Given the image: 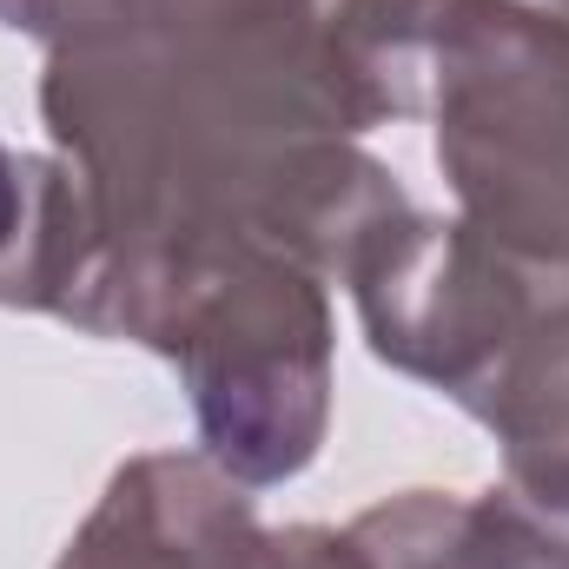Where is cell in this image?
Masks as SVG:
<instances>
[{"mask_svg": "<svg viewBox=\"0 0 569 569\" xmlns=\"http://www.w3.org/2000/svg\"><path fill=\"white\" fill-rule=\"evenodd\" d=\"M152 358L192 398L199 450L246 490L311 470L331 430L338 318L331 284L284 252H226L172 298Z\"/></svg>", "mask_w": 569, "mask_h": 569, "instance_id": "cell-3", "label": "cell"}, {"mask_svg": "<svg viewBox=\"0 0 569 569\" xmlns=\"http://www.w3.org/2000/svg\"><path fill=\"white\" fill-rule=\"evenodd\" d=\"M53 569H272V523L206 450H140Z\"/></svg>", "mask_w": 569, "mask_h": 569, "instance_id": "cell-6", "label": "cell"}, {"mask_svg": "<svg viewBox=\"0 0 569 569\" xmlns=\"http://www.w3.org/2000/svg\"><path fill=\"white\" fill-rule=\"evenodd\" d=\"M272 569H569V470L398 490L351 523L272 530Z\"/></svg>", "mask_w": 569, "mask_h": 569, "instance_id": "cell-5", "label": "cell"}, {"mask_svg": "<svg viewBox=\"0 0 569 569\" xmlns=\"http://www.w3.org/2000/svg\"><path fill=\"white\" fill-rule=\"evenodd\" d=\"M543 7H557V13H569V0H543Z\"/></svg>", "mask_w": 569, "mask_h": 569, "instance_id": "cell-10", "label": "cell"}, {"mask_svg": "<svg viewBox=\"0 0 569 569\" xmlns=\"http://www.w3.org/2000/svg\"><path fill=\"white\" fill-rule=\"evenodd\" d=\"M463 418L497 437L503 470H569V266H550L523 325L463 398Z\"/></svg>", "mask_w": 569, "mask_h": 569, "instance_id": "cell-8", "label": "cell"}, {"mask_svg": "<svg viewBox=\"0 0 569 569\" xmlns=\"http://www.w3.org/2000/svg\"><path fill=\"white\" fill-rule=\"evenodd\" d=\"M543 272L550 266L483 239L457 212L443 219L405 206L365 232L338 284L358 305L371 358L463 411V398L483 385V371L523 325Z\"/></svg>", "mask_w": 569, "mask_h": 569, "instance_id": "cell-4", "label": "cell"}, {"mask_svg": "<svg viewBox=\"0 0 569 569\" xmlns=\"http://www.w3.org/2000/svg\"><path fill=\"white\" fill-rule=\"evenodd\" d=\"M371 120H425L483 239L569 266V13L543 0H331Z\"/></svg>", "mask_w": 569, "mask_h": 569, "instance_id": "cell-2", "label": "cell"}, {"mask_svg": "<svg viewBox=\"0 0 569 569\" xmlns=\"http://www.w3.org/2000/svg\"><path fill=\"white\" fill-rule=\"evenodd\" d=\"M27 20H33V0H0V27L27 33Z\"/></svg>", "mask_w": 569, "mask_h": 569, "instance_id": "cell-9", "label": "cell"}, {"mask_svg": "<svg viewBox=\"0 0 569 569\" xmlns=\"http://www.w3.org/2000/svg\"><path fill=\"white\" fill-rule=\"evenodd\" d=\"M93 266V219L60 152H13L0 140V311L80 318Z\"/></svg>", "mask_w": 569, "mask_h": 569, "instance_id": "cell-7", "label": "cell"}, {"mask_svg": "<svg viewBox=\"0 0 569 569\" xmlns=\"http://www.w3.org/2000/svg\"><path fill=\"white\" fill-rule=\"evenodd\" d=\"M325 7L93 0L47 47L40 127L93 219L73 331L152 351L186 279L226 252H284L338 284L365 232L411 206L358 146L378 120Z\"/></svg>", "mask_w": 569, "mask_h": 569, "instance_id": "cell-1", "label": "cell"}]
</instances>
